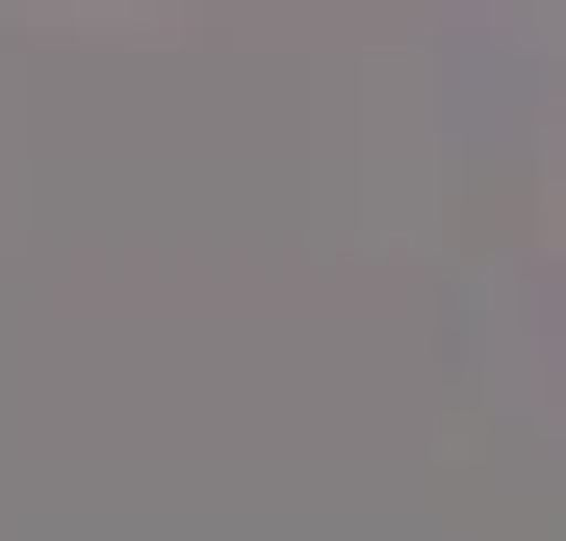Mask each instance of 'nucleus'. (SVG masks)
I'll list each match as a JSON object with an SVG mask.
<instances>
[]
</instances>
